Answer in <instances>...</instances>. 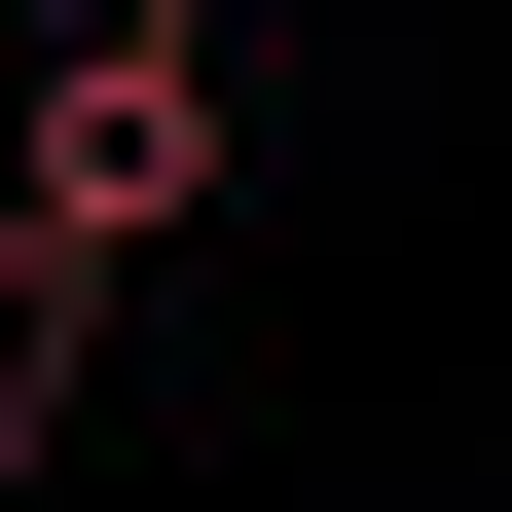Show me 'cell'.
<instances>
[{
	"mask_svg": "<svg viewBox=\"0 0 512 512\" xmlns=\"http://www.w3.org/2000/svg\"><path fill=\"white\" fill-rule=\"evenodd\" d=\"M147 220H220V37H183V0H110L74 74H37V293H110Z\"/></svg>",
	"mask_w": 512,
	"mask_h": 512,
	"instance_id": "1",
	"label": "cell"
}]
</instances>
